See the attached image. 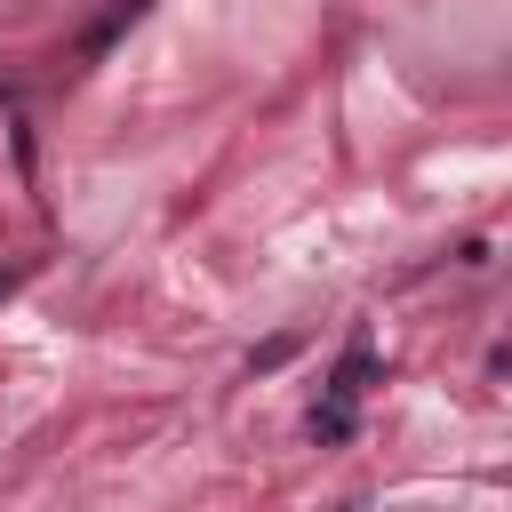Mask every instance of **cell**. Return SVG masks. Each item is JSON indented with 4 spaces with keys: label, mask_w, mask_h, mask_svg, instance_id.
<instances>
[{
    "label": "cell",
    "mask_w": 512,
    "mask_h": 512,
    "mask_svg": "<svg viewBox=\"0 0 512 512\" xmlns=\"http://www.w3.org/2000/svg\"><path fill=\"white\" fill-rule=\"evenodd\" d=\"M344 432H352V408L344 400H320L312 408V440H344Z\"/></svg>",
    "instance_id": "6da1fadb"
},
{
    "label": "cell",
    "mask_w": 512,
    "mask_h": 512,
    "mask_svg": "<svg viewBox=\"0 0 512 512\" xmlns=\"http://www.w3.org/2000/svg\"><path fill=\"white\" fill-rule=\"evenodd\" d=\"M136 16H144V0H112V8H104V24H88V48H104V40H112L120 24H136Z\"/></svg>",
    "instance_id": "7a4b0ae2"
},
{
    "label": "cell",
    "mask_w": 512,
    "mask_h": 512,
    "mask_svg": "<svg viewBox=\"0 0 512 512\" xmlns=\"http://www.w3.org/2000/svg\"><path fill=\"white\" fill-rule=\"evenodd\" d=\"M288 352H296V336H272V344H264V352H248V368H280V360H288Z\"/></svg>",
    "instance_id": "3957f363"
},
{
    "label": "cell",
    "mask_w": 512,
    "mask_h": 512,
    "mask_svg": "<svg viewBox=\"0 0 512 512\" xmlns=\"http://www.w3.org/2000/svg\"><path fill=\"white\" fill-rule=\"evenodd\" d=\"M16 280H24V264H16V272H0V296H8V288H16Z\"/></svg>",
    "instance_id": "277c9868"
}]
</instances>
